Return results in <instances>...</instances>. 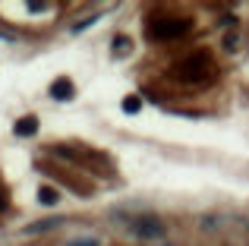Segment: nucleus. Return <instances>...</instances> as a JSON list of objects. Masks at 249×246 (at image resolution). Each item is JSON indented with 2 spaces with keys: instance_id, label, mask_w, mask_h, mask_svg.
I'll return each instance as SVG.
<instances>
[{
  "instance_id": "f257e3e1",
  "label": "nucleus",
  "mask_w": 249,
  "mask_h": 246,
  "mask_svg": "<svg viewBox=\"0 0 249 246\" xmlns=\"http://www.w3.org/2000/svg\"><path fill=\"white\" fill-rule=\"evenodd\" d=\"M212 70H214L212 57H208L205 51H196V54L183 57L180 63H174L170 76H174V79H180V82H186V86H199V82H205L208 76H212Z\"/></svg>"
},
{
  "instance_id": "f03ea898",
  "label": "nucleus",
  "mask_w": 249,
  "mask_h": 246,
  "mask_svg": "<svg viewBox=\"0 0 249 246\" xmlns=\"http://www.w3.org/2000/svg\"><path fill=\"white\" fill-rule=\"evenodd\" d=\"M189 25H193V22H189L186 16H164V19L148 22V32H145V35L152 38V41H174V38L186 35Z\"/></svg>"
},
{
  "instance_id": "7ed1b4c3",
  "label": "nucleus",
  "mask_w": 249,
  "mask_h": 246,
  "mask_svg": "<svg viewBox=\"0 0 249 246\" xmlns=\"http://www.w3.org/2000/svg\"><path fill=\"white\" fill-rule=\"evenodd\" d=\"M129 230H133L136 237H142V240H158V237L164 234L158 218H133V221H129Z\"/></svg>"
},
{
  "instance_id": "20e7f679",
  "label": "nucleus",
  "mask_w": 249,
  "mask_h": 246,
  "mask_svg": "<svg viewBox=\"0 0 249 246\" xmlns=\"http://www.w3.org/2000/svg\"><path fill=\"white\" fill-rule=\"evenodd\" d=\"M51 95H54L57 101H70V98H73V82H70V79H54Z\"/></svg>"
},
{
  "instance_id": "39448f33",
  "label": "nucleus",
  "mask_w": 249,
  "mask_h": 246,
  "mask_svg": "<svg viewBox=\"0 0 249 246\" xmlns=\"http://www.w3.org/2000/svg\"><path fill=\"white\" fill-rule=\"evenodd\" d=\"M13 133H16V136H35L38 133V120L35 117H22L16 126H13Z\"/></svg>"
},
{
  "instance_id": "423d86ee",
  "label": "nucleus",
  "mask_w": 249,
  "mask_h": 246,
  "mask_svg": "<svg viewBox=\"0 0 249 246\" xmlns=\"http://www.w3.org/2000/svg\"><path fill=\"white\" fill-rule=\"evenodd\" d=\"M57 224H60L57 218H54V221L48 218V221H38V224H32V228H25V230H29V234H41V230H51V228H57Z\"/></svg>"
},
{
  "instance_id": "0eeeda50",
  "label": "nucleus",
  "mask_w": 249,
  "mask_h": 246,
  "mask_svg": "<svg viewBox=\"0 0 249 246\" xmlns=\"http://www.w3.org/2000/svg\"><path fill=\"white\" fill-rule=\"evenodd\" d=\"M38 199H41L44 205H54V202H57V199H60V196H57V190H51V186H44V190L38 193Z\"/></svg>"
},
{
  "instance_id": "6e6552de",
  "label": "nucleus",
  "mask_w": 249,
  "mask_h": 246,
  "mask_svg": "<svg viewBox=\"0 0 249 246\" xmlns=\"http://www.w3.org/2000/svg\"><path fill=\"white\" fill-rule=\"evenodd\" d=\"M139 107H142L139 98H123V111H126V114H136Z\"/></svg>"
},
{
  "instance_id": "1a4fd4ad",
  "label": "nucleus",
  "mask_w": 249,
  "mask_h": 246,
  "mask_svg": "<svg viewBox=\"0 0 249 246\" xmlns=\"http://www.w3.org/2000/svg\"><path fill=\"white\" fill-rule=\"evenodd\" d=\"M70 246H98V240H73Z\"/></svg>"
},
{
  "instance_id": "9d476101",
  "label": "nucleus",
  "mask_w": 249,
  "mask_h": 246,
  "mask_svg": "<svg viewBox=\"0 0 249 246\" xmlns=\"http://www.w3.org/2000/svg\"><path fill=\"white\" fill-rule=\"evenodd\" d=\"M3 209H6V190L0 186V211H3Z\"/></svg>"
}]
</instances>
